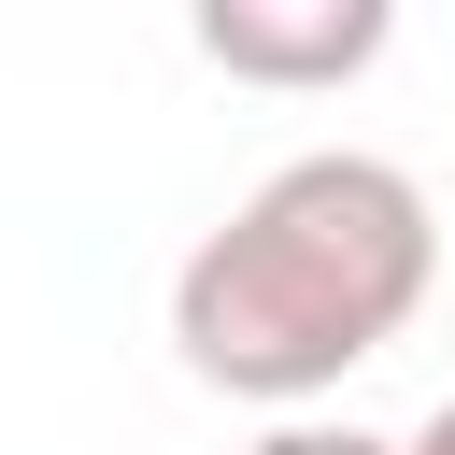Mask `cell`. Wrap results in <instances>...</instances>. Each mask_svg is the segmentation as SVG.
<instances>
[{
  "label": "cell",
  "instance_id": "obj_2",
  "mask_svg": "<svg viewBox=\"0 0 455 455\" xmlns=\"http://www.w3.org/2000/svg\"><path fill=\"white\" fill-rule=\"evenodd\" d=\"M185 43H199L228 85H355V71L398 43V14H384V0H199Z\"/></svg>",
  "mask_w": 455,
  "mask_h": 455
},
{
  "label": "cell",
  "instance_id": "obj_4",
  "mask_svg": "<svg viewBox=\"0 0 455 455\" xmlns=\"http://www.w3.org/2000/svg\"><path fill=\"white\" fill-rule=\"evenodd\" d=\"M398 455H455V398H441V412H427V427H412Z\"/></svg>",
  "mask_w": 455,
  "mask_h": 455
},
{
  "label": "cell",
  "instance_id": "obj_1",
  "mask_svg": "<svg viewBox=\"0 0 455 455\" xmlns=\"http://www.w3.org/2000/svg\"><path fill=\"white\" fill-rule=\"evenodd\" d=\"M441 284V213L398 156L327 142L284 156L256 199H228V228L185 242L171 270V355L213 398L256 412H313L341 370H370Z\"/></svg>",
  "mask_w": 455,
  "mask_h": 455
},
{
  "label": "cell",
  "instance_id": "obj_3",
  "mask_svg": "<svg viewBox=\"0 0 455 455\" xmlns=\"http://www.w3.org/2000/svg\"><path fill=\"white\" fill-rule=\"evenodd\" d=\"M256 455H398V441H384V427H313V412H284Z\"/></svg>",
  "mask_w": 455,
  "mask_h": 455
}]
</instances>
